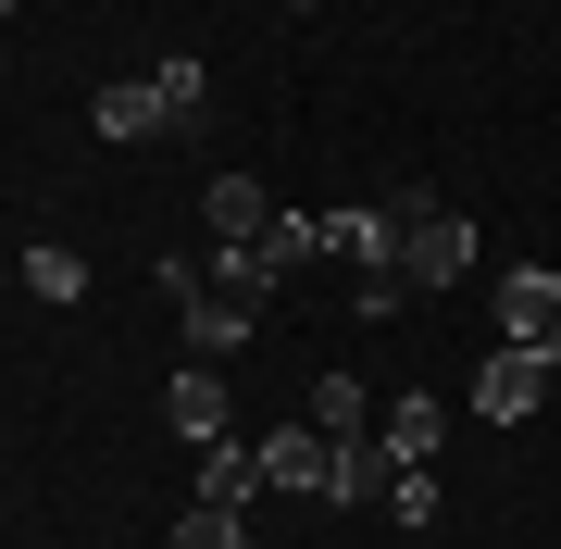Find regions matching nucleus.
Listing matches in <instances>:
<instances>
[{
  "label": "nucleus",
  "mask_w": 561,
  "mask_h": 549,
  "mask_svg": "<svg viewBox=\"0 0 561 549\" xmlns=\"http://www.w3.org/2000/svg\"><path fill=\"white\" fill-rule=\"evenodd\" d=\"M0 287H13V263H0Z\"/></svg>",
  "instance_id": "nucleus-19"
},
{
  "label": "nucleus",
  "mask_w": 561,
  "mask_h": 549,
  "mask_svg": "<svg viewBox=\"0 0 561 549\" xmlns=\"http://www.w3.org/2000/svg\"><path fill=\"white\" fill-rule=\"evenodd\" d=\"M88 125H101V138H162V76H125V88H101V101H88Z\"/></svg>",
  "instance_id": "nucleus-6"
},
{
  "label": "nucleus",
  "mask_w": 561,
  "mask_h": 549,
  "mask_svg": "<svg viewBox=\"0 0 561 549\" xmlns=\"http://www.w3.org/2000/svg\"><path fill=\"white\" fill-rule=\"evenodd\" d=\"M201 287L238 312V325H262V312H275V263H262V250H213V263H201Z\"/></svg>",
  "instance_id": "nucleus-5"
},
{
  "label": "nucleus",
  "mask_w": 561,
  "mask_h": 549,
  "mask_svg": "<svg viewBox=\"0 0 561 549\" xmlns=\"http://www.w3.org/2000/svg\"><path fill=\"white\" fill-rule=\"evenodd\" d=\"M13 287H38V300H88V263H76V250H25V263H13Z\"/></svg>",
  "instance_id": "nucleus-12"
},
{
  "label": "nucleus",
  "mask_w": 561,
  "mask_h": 549,
  "mask_svg": "<svg viewBox=\"0 0 561 549\" xmlns=\"http://www.w3.org/2000/svg\"><path fill=\"white\" fill-rule=\"evenodd\" d=\"M312 437H337V449L362 437V387L350 375H312Z\"/></svg>",
  "instance_id": "nucleus-15"
},
{
  "label": "nucleus",
  "mask_w": 561,
  "mask_h": 549,
  "mask_svg": "<svg viewBox=\"0 0 561 549\" xmlns=\"http://www.w3.org/2000/svg\"><path fill=\"white\" fill-rule=\"evenodd\" d=\"M387 512H400V525H437V474L400 462V474H387Z\"/></svg>",
  "instance_id": "nucleus-17"
},
{
  "label": "nucleus",
  "mask_w": 561,
  "mask_h": 549,
  "mask_svg": "<svg viewBox=\"0 0 561 549\" xmlns=\"http://www.w3.org/2000/svg\"><path fill=\"white\" fill-rule=\"evenodd\" d=\"M162 113H175V125H201V113H213V88H201V62H162Z\"/></svg>",
  "instance_id": "nucleus-18"
},
{
  "label": "nucleus",
  "mask_w": 561,
  "mask_h": 549,
  "mask_svg": "<svg viewBox=\"0 0 561 549\" xmlns=\"http://www.w3.org/2000/svg\"><path fill=\"white\" fill-rule=\"evenodd\" d=\"M437 437H449L437 400H400V412H387V462H437Z\"/></svg>",
  "instance_id": "nucleus-11"
},
{
  "label": "nucleus",
  "mask_w": 561,
  "mask_h": 549,
  "mask_svg": "<svg viewBox=\"0 0 561 549\" xmlns=\"http://www.w3.org/2000/svg\"><path fill=\"white\" fill-rule=\"evenodd\" d=\"M387 474H400V462H387V437H375V449L350 437V449H337V488H324V500H350V512H362V500H387Z\"/></svg>",
  "instance_id": "nucleus-13"
},
{
  "label": "nucleus",
  "mask_w": 561,
  "mask_h": 549,
  "mask_svg": "<svg viewBox=\"0 0 561 549\" xmlns=\"http://www.w3.org/2000/svg\"><path fill=\"white\" fill-rule=\"evenodd\" d=\"M549 350H524V338H500V350H486V363H474V412H486V425H524V412H537L549 400Z\"/></svg>",
  "instance_id": "nucleus-2"
},
{
  "label": "nucleus",
  "mask_w": 561,
  "mask_h": 549,
  "mask_svg": "<svg viewBox=\"0 0 561 549\" xmlns=\"http://www.w3.org/2000/svg\"><path fill=\"white\" fill-rule=\"evenodd\" d=\"M262 488H337V437H312V425H275V437H262Z\"/></svg>",
  "instance_id": "nucleus-3"
},
{
  "label": "nucleus",
  "mask_w": 561,
  "mask_h": 549,
  "mask_svg": "<svg viewBox=\"0 0 561 549\" xmlns=\"http://www.w3.org/2000/svg\"><path fill=\"white\" fill-rule=\"evenodd\" d=\"M162 549H250V537H238V512H225V500H201L175 537H162Z\"/></svg>",
  "instance_id": "nucleus-16"
},
{
  "label": "nucleus",
  "mask_w": 561,
  "mask_h": 549,
  "mask_svg": "<svg viewBox=\"0 0 561 549\" xmlns=\"http://www.w3.org/2000/svg\"><path fill=\"white\" fill-rule=\"evenodd\" d=\"M312 250H337V225H312V213H275V225H262V263H312Z\"/></svg>",
  "instance_id": "nucleus-14"
},
{
  "label": "nucleus",
  "mask_w": 561,
  "mask_h": 549,
  "mask_svg": "<svg viewBox=\"0 0 561 549\" xmlns=\"http://www.w3.org/2000/svg\"><path fill=\"white\" fill-rule=\"evenodd\" d=\"M400 275L412 287H461V275H474V225L437 213L424 187H400Z\"/></svg>",
  "instance_id": "nucleus-1"
},
{
  "label": "nucleus",
  "mask_w": 561,
  "mask_h": 549,
  "mask_svg": "<svg viewBox=\"0 0 561 549\" xmlns=\"http://www.w3.org/2000/svg\"><path fill=\"white\" fill-rule=\"evenodd\" d=\"M337 250L362 275H400V201H362V213H337Z\"/></svg>",
  "instance_id": "nucleus-7"
},
{
  "label": "nucleus",
  "mask_w": 561,
  "mask_h": 549,
  "mask_svg": "<svg viewBox=\"0 0 561 549\" xmlns=\"http://www.w3.org/2000/svg\"><path fill=\"white\" fill-rule=\"evenodd\" d=\"M250 488H262V449H238V437H213V449H201V500H225V512H238Z\"/></svg>",
  "instance_id": "nucleus-10"
},
{
  "label": "nucleus",
  "mask_w": 561,
  "mask_h": 549,
  "mask_svg": "<svg viewBox=\"0 0 561 549\" xmlns=\"http://www.w3.org/2000/svg\"><path fill=\"white\" fill-rule=\"evenodd\" d=\"M500 325L561 363V275H500Z\"/></svg>",
  "instance_id": "nucleus-4"
},
{
  "label": "nucleus",
  "mask_w": 561,
  "mask_h": 549,
  "mask_svg": "<svg viewBox=\"0 0 561 549\" xmlns=\"http://www.w3.org/2000/svg\"><path fill=\"white\" fill-rule=\"evenodd\" d=\"M262 225H275L262 187H250V175H213V238H225V250H262Z\"/></svg>",
  "instance_id": "nucleus-9"
},
{
  "label": "nucleus",
  "mask_w": 561,
  "mask_h": 549,
  "mask_svg": "<svg viewBox=\"0 0 561 549\" xmlns=\"http://www.w3.org/2000/svg\"><path fill=\"white\" fill-rule=\"evenodd\" d=\"M162 425H175L187 449H213L225 437V375H175V387H162Z\"/></svg>",
  "instance_id": "nucleus-8"
},
{
  "label": "nucleus",
  "mask_w": 561,
  "mask_h": 549,
  "mask_svg": "<svg viewBox=\"0 0 561 549\" xmlns=\"http://www.w3.org/2000/svg\"><path fill=\"white\" fill-rule=\"evenodd\" d=\"M0 13H13V0H0Z\"/></svg>",
  "instance_id": "nucleus-20"
}]
</instances>
